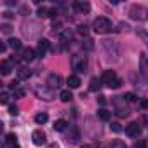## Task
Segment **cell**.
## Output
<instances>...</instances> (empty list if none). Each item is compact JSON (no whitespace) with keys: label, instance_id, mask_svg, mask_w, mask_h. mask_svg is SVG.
Returning a JSON list of instances; mask_svg holds the SVG:
<instances>
[{"label":"cell","instance_id":"1","mask_svg":"<svg viewBox=\"0 0 148 148\" xmlns=\"http://www.w3.org/2000/svg\"><path fill=\"white\" fill-rule=\"evenodd\" d=\"M92 30H94L96 33H108V32L112 30V21H110L108 18H105V16H99V18L94 19Z\"/></svg>","mask_w":148,"mask_h":148},{"label":"cell","instance_id":"2","mask_svg":"<svg viewBox=\"0 0 148 148\" xmlns=\"http://www.w3.org/2000/svg\"><path fill=\"white\" fill-rule=\"evenodd\" d=\"M129 18L134 21H148V9L143 5H132L129 9Z\"/></svg>","mask_w":148,"mask_h":148},{"label":"cell","instance_id":"3","mask_svg":"<svg viewBox=\"0 0 148 148\" xmlns=\"http://www.w3.org/2000/svg\"><path fill=\"white\" fill-rule=\"evenodd\" d=\"M35 94H37V98H40V99H45V101H51V99H54V89L52 87H49V86H38V87H35Z\"/></svg>","mask_w":148,"mask_h":148},{"label":"cell","instance_id":"4","mask_svg":"<svg viewBox=\"0 0 148 148\" xmlns=\"http://www.w3.org/2000/svg\"><path fill=\"white\" fill-rule=\"evenodd\" d=\"M103 47H105V51L108 52L110 58L119 59V56H120V49H119V45H117L115 42H112V40H105V42H103Z\"/></svg>","mask_w":148,"mask_h":148},{"label":"cell","instance_id":"5","mask_svg":"<svg viewBox=\"0 0 148 148\" xmlns=\"http://www.w3.org/2000/svg\"><path fill=\"white\" fill-rule=\"evenodd\" d=\"M115 80H117V73H115L113 70H105V71H103L101 82H103L105 86H108V87H110V86H112V84H113Z\"/></svg>","mask_w":148,"mask_h":148},{"label":"cell","instance_id":"6","mask_svg":"<svg viewBox=\"0 0 148 148\" xmlns=\"http://www.w3.org/2000/svg\"><path fill=\"white\" fill-rule=\"evenodd\" d=\"M73 68L79 73H86L87 71V59L86 58H73Z\"/></svg>","mask_w":148,"mask_h":148},{"label":"cell","instance_id":"7","mask_svg":"<svg viewBox=\"0 0 148 148\" xmlns=\"http://www.w3.org/2000/svg\"><path fill=\"white\" fill-rule=\"evenodd\" d=\"M139 132H141V127H139L138 122H131V124L125 125V134H127V136H131V138H138Z\"/></svg>","mask_w":148,"mask_h":148},{"label":"cell","instance_id":"8","mask_svg":"<svg viewBox=\"0 0 148 148\" xmlns=\"http://www.w3.org/2000/svg\"><path fill=\"white\" fill-rule=\"evenodd\" d=\"M32 141H33V145L42 146V145L45 143V132H44V131H40V129L33 131V132H32Z\"/></svg>","mask_w":148,"mask_h":148},{"label":"cell","instance_id":"9","mask_svg":"<svg viewBox=\"0 0 148 148\" xmlns=\"http://www.w3.org/2000/svg\"><path fill=\"white\" fill-rule=\"evenodd\" d=\"M139 73L148 79V56L146 54H139Z\"/></svg>","mask_w":148,"mask_h":148},{"label":"cell","instance_id":"10","mask_svg":"<svg viewBox=\"0 0 148 148\" xmlns=\"http://www.w3.org/2000/svg\"><path fill=\"white\" fill-rule=\"evenodd\" d=\"M33 59H35V51H33L32 47H25V49L21 51V61L30 63V61H33Z\"/></svg>","mask_w":148,"mask_h":148},{"label":"cell","instance_id":"11","mask_svg":"<svg viewBox=\"0 0 148 148\" xmlns=\"http://www.w3.org/2000/svg\"><path fill=\"white\" fill-rule=\"evenodd\" d=\"M47 84H49V87L56 89V87H61V84H63V79H61L59 75H56V73H51V75H49V79H47Z\"/></svg>","mask_w":148,"mask_h":148},{"label":"cell","instance_id":"12","mask_svg":"<svg viewBox=\"0 0 148 148\" xmlns=\"http://www.w3.org/2000/svg\"><path fill=\"white\" fill-rule=\"evenodd\" d=\"M49 47H51V42H49L47 38H40V40H38V45H37V52H38L40 56H44V54L49 51Z\"/></svg>","mask_w":148,"mask_h":148},{"label":"cell","instance_id":"13","mask_svg":"<svg viewBox=\"0 0 148 148\" xmlns=\"http://www.w3.org/2000/svg\"><path fill=\"white\" fill-rule=\"evenodd\" d=\"M16 71H18V79H19V80H28V79L32 77V71H30L26 66H19Z\"/></svg>","mask_w":148,"mask_h":148},{"label":"cell","instance_id":"14","mask_svg":"<svg viewBox=\"0 0 148 148\" xmlns=\"http://www.w3.org/2000/svg\"><path fill=\"white\" fill-rule=\"evenodd\" d=\"M75 9L80 14H89L91 12V4L89 2H75Z\"/></svg>","mask_w":148,"mask_h":148},{"label":"cell","instance_id":"15","mask_svg":"<svg viewBox=\"0 0 148 148\" xmlns=\"http://www.w3.org/2000/svg\"><path fill=\"white\" fill-rule=\"evenodd\" d=\"M12 63L14 61H2V63H0V71H2V75H9V73H11Z\"/></svg>","mask_w":148,"mask_h":148},{"label":"cell","instance_id":"16","mask_svg":"<svg viewBox=\"0 0 148 148\" xmlns=\"http://www.w3.org/2000/svg\"><path fill=\"white\" fill-rule=\"evenodd\" d=\"M66 82H68V86H70L71 89H79V87H80V79H79L77 75H70Z\"/></svg>","mask_w":148,"mask_h":148},{"label":"cell","instance_id":"17","mask_svg":"<svg viewBox=\"0 0 148 148\" xmlns=\"http://www.w3.org/2000/svg\"><path fill=\"white\" fill-rule=\"evenodd\" d=\"M101 79H98V77H94V79H91V84H89V91H92V92H96V91H99V87H101Z\"/></svg>","mask_w":148,"mask_h":148},{"label":"cell","instance_id":"18","mask_svg":"<svg viewBox=\"0 0 148 148\" xmlns=\"http://www.w3.org/2000/svg\"><path fill=\"white\" fill-rule=\"evenodd\" d=\"M59 99H61L63 103H68V101H71V99H73V94H71V91H70V89H64V91H61V92H59Z\"/></svg>","mask_w":148,"mask_h":148},{"label":"cell","instance_id":"19","mask_svg":"<svg viewBox=\"0 0 148 148\" xmlns=\"http://www.w3.org/2000/svg\"><path fill=\"white\" fill-rule=\"evenodd\" d=\"M66 125H68V124H66V120L59 119V120H56V122H54V125H52V127H54V131H58V132H63V131L66 129Z\"/></svg>","mask_w":148,"mask_h":148},{"label":"cell","instance_id":"20","mask_svg":"<svg viewBox=\"0 0 148 148\" xmlns=\"http://www.w3.org/2000/svg\"><path fill=\"white\" fill-rule=\"evenodd\" d=\"M98 117H99L101 120H105V122H106V120H110V119H112V113H110L108 110L101 108V110H98Z\"/></svg>","mask_w":148,"mask_h":148},{"label":"cell","instance_id":"21","mask_svg":"<svg viewBox=\"0 0 148 148\" xmlns=\"http://www.w3.org/2000/svg\"><path fill=\"white\" fill-rule=\"evenodd\" d=\"M7 42H9V47H11V49H14V51L21 49V40H19V38H9Z\"/></svg>","mask_w":148,"mask_h":148},{"label":"cell","instance_id":"22","mask_svg":"<svg viewBox=\"0 0 148 148\" xmlns=\"http://www.w3.org/2000/svg\"><path fill=\"white\" fill-rule=\"evenodd\" d=\"M16 139H18V138H16V134H14V132H9V134L5 136V145H7V146H11V145H16V143H18Z\"/></svg>","mask_w":148,"mask_h":148},{"label":"cell","instance_id":"23","mask_svg":"<svg viewBox=\"0 0 148 148\" xmlns=\"http://www.w3.org/2000/svg\"><path fill=\"white\" fill-rule=\"evenodd\" d=\"M47 120H49L47 113H37V115H35V122H37V124H45Z\"/></svg>","mask_w":148,"mask_h":148},{"label":"cell","instance_id":"24","mask_svg":"<svg viewBox=\"0 0 148 148\" xmlns=\"http://www.w3.org/2000/svg\"><path fill=\"white\" fill-rule=\"evenodd\" d=\"M82 49H84V51H92V49H94L92 40H91V38H86V40L82 42Z\"/></svg>","mask_w":148,"mask_h":148},{"label":"cell","instance_id":"25","mask_svg":"<svg viewBox=\"0 0 148 148\" xmlns=\"http://www.w3.org/2000/svg\"><path fill=\"white\" fill-rule=\"evenodd\" d=\"M59 40H61V42L71 40V32H70V30H64L63 33H59Z\"/></svg>","mask_w":148,"mask_h":148},{"label":"cell","instance_id":"26","mask_svg":"<svg viewBox=\"0 0 148 148\" xmlns=\"http://www.w3.org/2000/svg\"><path fill=\"white\" fill-rule=\"evenodd\" d=\"M138 37L145 42V45L148 47V32H145V30H138Z\"/></svg>","mask_w":148,"mask_h":148},{"label":"cell","instance_id":"27","mask_svg":"<svg viewBox=\"0 0 148 148\" xmlns=\"http://www.w3.org/2000/svg\"><path fill=\"white\" fill-rule=\"evenodd\" d=\"M110 148H127V146H125V143L122 139H115V141H112Z\"/></svg>","mask_w":148,"mask_h":148},{"label":"cell","instance_id":"28","mask_svg":"<svg viewBox=\"0 0 148 148\" xmlns=\"http://www.w3.org/2000/svg\"><path fill=\"white\" fill-rule=\"evenodd\" d=\"M37 14H38V18H47L49 16V9L47 7H38Z\"/></svg>","mask_w":148,"mask_h":148},{"label":"cell","instance_id":"29","mask_svg":"<svg viewBox=\"0 0 148 148\" xmlns=\"http://www.w3.org/2000/svg\"><path fill=\"white\" fill-rule=\"evenodd\" d=\"M110 129H112V132H122V125L119 124V122H112V125H110Z\"/></svg>","mask_w":148,"mask_h":148},{"label":"cell","instance_id":"30","mask_svg":"<svg viewBox=\"0 0 148 148\" xmlns=\"http://www.w3.org/2000/svg\"><path fill=\"white\" fill-rule=\"evenodd\" d=\"M7 101H9V92L4 91L2 94H0V103H2V105H7Z\"/></svg>","mask_w":148,"mask_h":148},{"label":"cell","instance_id":"31","mask_svg":"<svg viewBox=\"0 0 148 148\" xmlns=\"http://www.w3.org/2000/svg\"><path fill=\"white\" fill-rule=\"evenodd\" d=\"M18 113H19V108H18L16 105H11V106H9V115H12V117H16Z\"/></svg>","mask_w":148,"mask_h":148},{"label":"cell","instance_id":"32","mask_svg":"<svg viewBox=\"0 0 148 148\" xmlns=\"http://www.w3.org/2000/svg\"><path fill=\"white\" fill-rule=\"evenodd\" d=\"M124 99L129 101V103H132V101H136V94H134V92H127V94L124 96Z\"/></svg>","mask_w":148,"mask_h":148},{"label":"cell","instance_id":"33","mask_svg":"<svg viewBox=\"0 0 148 148\" xmlns=\"http://www.w3.org/2000/svg\"><path fill=\"white\" fill-rule=\"evenodd\" d=\"M79 33H82V35H87V33H89V28H87V25H79Z\"/></svg>","mask_w":148,"mask_h":148},{"label":"cell","instance_id":"34","mask_svg":"<svg viewBox=\"0 0 148 148\" xmlns=\"http://www.w3.org/2000/svg\"><path fill=\"white\" fill-rule=\"evenodd\" d=\"M117 115H119V117H127V115H129V110H127V108H119V110H117Z\"/></svg>","mask_w":148,"mask_h":148},{"label":"cell","instance_id":"35","mask_svg":"<svg viewBox=\"0 0 148 148\" xmlns=\"http://www.w3.org/2000/svg\"><path fill=\"white\" fill-rule=\"evenodd\" d=\"M25 96V89H14V98H23Z\"/></svg>","mask_w":148,"mask_h":148},{"label":"cell","instance_id":"36","mask_svg":"<svg viewBox=\"0 0 148 148\" xmlns=\"http://www.w3.org/2000/svg\"><path fill=\"white\" fill-rule=\"evenodd\" d=\"M120 84H122V80H120V79H117V80L110 86V89H119V87H120Z\"/></svg>","mask_w":148,"mask_h":148},{"label":"cell","instance_id":"37","mask_svg":"<svg viewBox=\"0 0 148 148\" xmlns=\"http://www.w3.org/2000/svg\"><path fill=\"white\" fill-rule=\"evenodd\" d=\"M139 108L148 110V99H141V101H139Z\"/></svg>","mask_w":148,"mask_h":148},{"label":"cell","instance_id":"38","mask_svg":"<svg viewBox=\"0 0 148 148\" xmlns=\"http://www.w3.org/2000/svg\"><path fill=\"white\" fill-rule=\"evenodd\" d=\"M2 32H4V33H5V35H9V33H11V32H12V28H11V26H9V25H4V26H2Z\"/></svg>","mask_w":148,"mask_h":148},{"label":"cell","instance_id":"39","mask_svg":"<svg viewBox=\"0 0 148 148\" xmlns=\"http://www.w3.org/2000/svg\"><path fill=\"white\" fill-rule=\"evenodd\" d=\"M134 148H146V141H143V139H139L138 143H136V146Z\"/></svg>","mask_w":148,"mask_h":148},{"label":"cell","instance_id":"40","mask_svg":"<svg viewBox=\"0 0 148 148\" xmlns=\"http://www.w3.org/2000/svg\"><path fill=\"white\" fill-rule=\"evenodd\" d=\"M2 16H4V18H5V19H11V18H14V14H12V12H11V11H5V12H4V14H2Z\"/></svg>","mask_w":148,"mask_h":148},{"label":"cell","instance_id":"41","mask_svg":"<svg viewBox=\"0 0 148 148\" xmlns=\"http://www.w3.org/2000/svg\"><path fill=\"white\" fill-rule=\"evenodd\" d=\"M9 89H18V80H12V82H9Z\"/></svg>","mask_w":148,"mask_h":148},{"label":"cell","instance_id":"42","mask_svg":"<svg viewBox=\"0 0 148 148\" xmlns=\"http://www.w3.org/2000/svg\"><path fill=\"white\" fill-rule=\"evenodd\" d=\"M49 16L51 18H56L58 16V9H49Z\"/></svg>","mask_w":148,"mask_h":148},{"label":"cell","instance_id":"43","mask_svg":"<svg viewBox=\"0 0 148 148\" xmlns=\"http://www.w3.org/2000/svg\"><path fill=\"white\" fill-rule=\"evenodd\" d=\"M98 103H99V105H105V103H106V98H105V96H98Z\"/></svg>","mask_w":148,"mask_h":148},{"label":"cell","instance_id":"44","mask_svg":"<svg viewBox=\"0 0 148 148\" xmlns=\"http://www.w3.org/2000/svg\"><path fill=\"white\" fill-rule=\"evenodd\" d=\"M5 51H7V44H4V42H2V44H0V52L4 54Z\"/></svg>","mask_w":148,"mask_h":148},{"label":"cell","instance_id":"45","mask_svg":"<svg viewBox=\"0 0 148 148\" xmlns=\"http://www.w3.org/2000/svg\"><path fill=\"white\" fill-rule=\"evenodd\" d=\"M26 12H30V9H28L26 5H23V7H21V14H26Z\"/></svg>","mask_w":148,"mask_h":148},{"label":"cell","instance_id":"46","mask_svg":"<svg viewBox=\"0 0 148 148\" xmlns=\"http://www.w3.org/2000/svg\"><path fill=\"white\" fill-rule=\"evenodd\" d=\"M47 148H59V146H58V145H56V143H52V145H49V146H47Z\"/></svg>","mask_w":148,"mask_h":148},{"label":"cell","instance_id":"47","mask_svg":"<svg viewBox=\"0 0 148 148\" xmlns=\"http://www.w3.org/2000/svg\"><path fill=\"white\" fill-rule=\"evenodd\" d=\"M7 148H19V145L16 143V145H11V146H7Z\"/></svg>","mask_w":148,"mask_h":148},{"label":"cell","instance_id":"48","mask_svg":"<svg viewBox=\"0 0 148 148\" xmlns=\"http://www.w3.org/2000/svg\"><path fill=\"white\" fill-rule=\"evenodd\" d=\"M82 148H91V146H89V145H84V146H82Z\"/></svg>","mask_w":148,"mask_h":148}]
</instances>
